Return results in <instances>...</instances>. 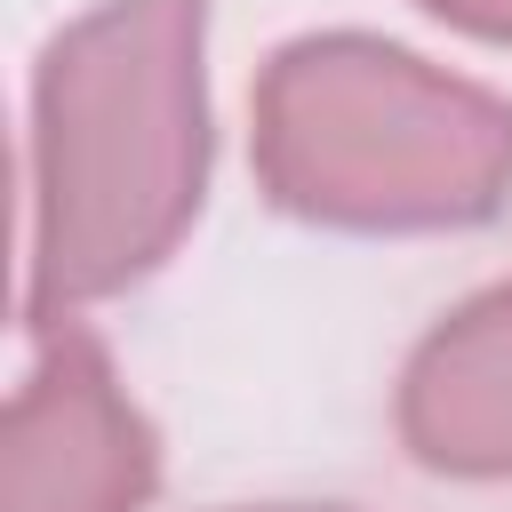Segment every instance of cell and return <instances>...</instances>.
Wrapping results in <instances>:
<instances>
[{
  "mask_svg": "<svg viewBox=\"0 0 512 512\" xmlns=\"http://www.w3.org/2000/svg\"><path fill=\"white\" fill-rule=\"evenodd\" d=\"M208 0H104L32 72L24 144V320L144 280L208 184Z\"/></svg>",
  "mask_w": 512,
  "mask_h": 512,
  "instance_id": "obj_1",
  "label": "cell"
},
{
  "mask_svg": "<svg viewBox=\"0 0 512 512\" xmlns=\"http://www.w3.org/2000/svg\"><path fill=\"white\" fill-rule=\"evenodd\" d=\"M256 168L264 192L312 224H472L512 184V104L408 48L328 32L264 64Z\"/></svg>",
  "mask_w": 512,
  "mask_h": 512,
  "instance_id": "obj_2",
  "label": "cell"
},
{
  "mask_svg": "<svg viewBox=\"0 0 512 512\" xmlns=\"http://www.w3.org/2000/svg\"><path fill=\"white\" fill-rule=\"evenodd\" d=\"M152 496V432L88 336H48L8 400L0 512H136Z\"/></svg>",
  "mask_w": 512,
  "mask_h": 512,
  "instance_id": "obj_3",
  "label": "cell"
},
{
  "mask_svg": "<svg viewBox=\"0 0 512 512\" xmlns=\"http://www.w3.org/2000/svg\"><path fill=\"white\" fill-rule=\"evenodd\" d=\"M400 440L432 472H512V280L448 312L400 376Z\"/></svg>",
  "mask_w": 512,
  "mask_h": 512,
  "instance_id": "obj_4",
  "label": "cell"
},
{
  "mask_svg": "<svg viewBox=\"0 0 512 512\" xmlns=\"http://www.w3.org/2000/svg\"><path fill=\"white\" fill-rule=\"evenodd\" d=\"M424 8L464 24V32H480V40H512V0H424Z\"/></svg>",
  "mask_w": 512,
  "mask_h": 512,
  "instance_id": "obj_5",
  "label": "cell"
}]
</instances>
